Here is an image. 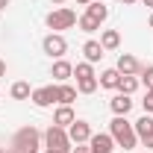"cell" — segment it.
Returning <instances> with one entry per match:
<instances>
[{
  "instance_id": "1",
  "label": "cell",
  "mask_w": 153,
  "mask_h": 153,
  "mask_svg": "<svg viewBox=\"0 0 153 153\" xmlns=\"http://www.w3.org/2000/svg\"><path fill=\"white\" fill-rule=\"evenodd\" d=\"M109 135L115 138V144L124 147V150H133L135 144H138V135H135L133 124L127 121V115H115V118H112V124H109Z\"/></svg>"
},
{
  "instance_id": "2",
  "label": "cell",
  "mask_w": 153,
  "mask_h": 153,
  "mask_svg": "<svg viewBox=\"0 0 153 153\" xmlns=\"http://www.w3.org/2000/svg\"><path fill=\"white\" fill-rule=\"evenodd\" d=\"M41 147V133H38L36 127H21L18 133L12 135V147L9 150L15 153H38Z\"/></svg>"
},
{
  "instance_id": "3",
  "label": "cell",
  "mask_w": 153,
  "mask_h": 153,
  "mask_svg": "<svg viewBox=\"0 0 153 153\" xmlns=\"http://www.w3.org/2000/svg\"><path fill=\"white\" fill-rule=\"evenodd\" d=\"M44 24H47L53 33L71 30V27H76V12H74V9H68V6H59V9H53V12L44 18Z\"/></svg>"
},
{
  "instance_id": "4",
  "label": "cell",
  "mask_w": 153,
  "mask_h": 153,
  "mask_svg": "<svg viewBox=\"0 0 153 153\" xmlns=\"http://www.w3.org/2000/svg\"><path fill=\"white\" fill-rule=\"evenodd\" d=\"M44 144L50 147V150H59V153H71V138H68V130L65 127H56V124H50L47 127V133H44Z\"/></svg>"
},
{
  "instance_id": "5",
  "label": "cell",
  "mask_w": 153,
  "mask_h": 153,
  "mask_svg": "<svg viewBox=\"0 0 153 153\" xmlns=\"http://www.w3.org/2000/svg\"><path fill=\"white\" fill-rule=\"evenodd\" d=\"M41 47H44V53H47L50 59H62L65 53H68V41H65L62 33H50V36H44Z\"/></svg>"
},
{
  "instance_id": "6",
  "label": "cell",
  "mask_w": 153,
  "mask_h": 153,
  "mask_svg": "<svg viewBox=\"0 0 153 153\" xmlns=\"http://www.w3.org/2000/svg\"><path fill=\"white\" fill-rule=\"evenodd\" d=\"M33 103H36L38 109H47V106H53V103H62V94H59V85H41L33 91Z\"/></svg>"
},
{
  "instance_id": "7",
  "label": "cell",
  "mask_w": 153,
  "mask_h": 153,
  "mask_svg": "<svg viewBox=\"0 0 153 153\" xmlns=\"http://www.w3.org/2000/svg\"><path fill=\"white\" fill-rule=\"evenodd\" d=\"M68 138H71V144H85V141L91 138L88 121H74V124L68 127Z\"/></svg>"
},
{
  "instance_id": "8",
  "label": "cell",
  "mask_w": 153,
  "mask_h": 153,
  "mask_svg": "<svg viewBox=\"0 0 153 153\" xmlns=\"http://www.w3.org/2000/svg\"><path fill=\"white\" fill-rule=\"evenodd\" d=\"M88 147H91V153H112L115 138H112L109 133H91V138H88Z\"/></svg>"
},
{
  "instance_id": "9",
  "label": "cell",
  "mask_w": 153,
  "mask_h": 153,
  "mask_svg": "<svg viewBox=\"0 0 153 153\" xmlns=\"http://www.w3.org/2000/svg\"><path fill=\"white\" fill-rule=\"evenodd\" d=\"M115 68H118V74H121V76H135L138 71H141V65H138V59H135L133 53H121Z\"/></svg>"
},
{
  "instance_id": "10",
  "label": "cell",
  "mask_w": 153,
  "mask_h": 153,
  "mask_svg": "<svg viewBox=\"0 0 153 153\" xmlns=\"http://www.w3.org/2000/svg\"><path fill=\"white\" fill-rule=\"evenodd\" d=\"M50 76H53V79H59V82H65L68 76H74V65H71V62H65V59H56V62H53Z\"/></svg>"
},
{
  "instance_id": "11",
  "label": "cell",
  "mask_w": 153,
  "mask_h": 153,
  "mask_svg": "<svg viewBox=\"0 0 153 153\" xmlns=\"http://www.w3.org/2000/svg\"><path fill=\"white\" fill-rule=\"evenodd\" d=\"M74 121H76V115H74L71 106H59L56 112H53V124H56V127H65V130H68Z\"/></svg>"
},
{
  "instance_id": "12",
  "label": "cell",
  "mask_w": 153,
  "mask_h": 153,
  "mask_svg": "<svg viewBox=\"0 0 153 153\" xmlns=\"http://www.w3.org/2000/svg\"><path fill=\"white\" fill-rule=\"evenodd\" d=\"M109 106H112L115 115H127L133 109V100H130V94H115L112 100H109Z\"/></svg>"
},
{
  "instance_id": "13",
  "label": "cell",
  "mask_w": 153,
  "mask_h": 153,
  "mask_svg": "<svg viewBox=\"0 0 153 153\" xmlns=\"http://www.w3.org/2000/svg\"><path fill=\"white\" fill-rule=\"evenodd\" d=\"M82 53H85V62H100L106 50L100 47V41H85L82 44Z\"/></svg>"
},
{
  "instance_id": "14",
  "label": "cell",
  "mask_w": 153,
  "mask_h": 153,
  "mask_svg": "<svg viewBox=\"0 0 153 153\" xmlns=\"http://www.w3.org/2000/svg\"><path fill=\"white\" fill-rule=\"evenodd\" d=\"M118 44H121V33H118V30H103L100 47H103V50H118Z\"/></svg>"
},
{
  "instance_id": "15",
  "label": "cell",
  "mask_w": 153,
  "mask_h": 153,
  "mask_svg": "<svg viewBox=\"0 0 153 153\" xmlns=\"http://www.w3.org/2000/svg\"><path fill=\"white\" fill-rule=\"evenodd\" d=\"M85 15H91V18H94L97 24H103V21L109 18V9H106L103 3H97V0H91V3L85 6Z\"/></svg>"
},
{
  "instance_id": "16",
  "label": "cell",
  "mask_w": 153,
  "mask_h": 153,
  "mask_svg": "<svg viewBox=\"0 0 153 153\" xmlns=\"http://www.w3.org/2000/svg\"><path fill=\"white\" fill-rule=\"evenodd\" d=\"M97 82H100L103 88H118V85H121V74H118V68H109V71H103Z\"/></svg>"
},
{
  "instance_id": "17",
  "label": "cell",
  "mask_w": 153,
  "mask_h": 153,
  "mask_svg": "<svg viewBox=\"0 0 153 153\" xmlns=\"http://www.w3.org/2000/svg\"><path fill=\"white\" fill-rule=\"evenodd\" d=\"M133 130H135V135H138V138H144L147 133H153V118H150V115H141V118L133 124Z\"/></svg>"
},
{
  "instance_id": "18",
  "label": "cell",
  "mask_w": 153,
  "mask_h": 153,
  "mask_svg": "<svg viewBox=\"0 0 153 153\" xmlns=\"http://www.w3.org/2000/svg\"><path fill=\"white\" fill-rule=\"evenodd\" d=\"M97 85H100V82H97V76L76 79V91H79V94H94V91H97Z\"/></svg>"
},
{
  "instance_id": "19",
  "label": "cell",
  "mask_w": 153,
  "mask_h": 153,
  "mask_svg": "<svg viewBox=\"0 0 153 153\" xmlns=\"http://www.w3.org/2000/svg\"><path fill=\"white\" fill-rule=\"evenodd\" d=\"M9 94L15 97V100H30V97H33V91H30V82H24V79H21V82H15Z\"/></svg>"
},
{
  "instance_id": "20",
  "label": "cell",
  "mask_w": 153,
  "mask_h": 153,
  "mask_svg": "<svg viewBox=\"0 0 153 153\" xmlns=\"http://www.w3.org/2000/svg\"><path fill=\"white\" fill-rule=\"evenodd\" d=\"M76 24H79V30H82V33H97V30H100V24H97L91 15H79Z\"/></svg>"
},
{
  "instance_id": "21",
  "label": "cell",
  "mask_w": 153,
  "mask_h": 153,
  "mask_svg": "<svg viewBox=\"0 0 153 153\" xmlns=\"http://www.w3.org/2000/svg\"><path fill=\"white\" fill-rule=\"evenodd\" d=\"M135 88H138V79L135 76H121V85H118L121 94H133Z\"/></svg>"
},
{
  "instance_id": "22",
  "label": "cell",
  "mask_w": 153,
  "mask_h": 153,
  "mask_svg": "<svg viewBox=\"0 0 153 153\" xmlns=\"http://www.w3.org/2000/svg\"><path fill=\"white\" fill-rule=\"evenodd\" d=\"M59 94H62V106H71L76 100V88L74 85H59Z\"/></svg>"
},
{
  "instance_id": "23",
  "label": "cell",
  "mask_w": 153,
  "mask_h": 153,
  "mask_svg": "<svg viewBox=\"0 0 153 153\" xmlns=\"http://www.w3.org/2000/svg\"><path fill=\"white\" fill-rule=\"evenodd\" d=\"M74 76H76V79L94 76V68H91V62H79V65H74Z\"/></svg>"
},
{
  "instance_id": "24",
  "label": "cell",
  "mask_w": 153,
  "mask_h": 153,
  "mask_svg": "<svg viewBox=\"0 0 153 153\" xmlns=\"http://www.w3.org/2000/svg\"><path fill=\"white\" fill-rule=\"evenodd\" d=\"M138 74H141V79H138V82H141V85H147V88H150V85H153V65H147V68H141V71H138Z\"/></svg>"
},
{
  "instance_id": "25",
  "label": "cell",
  "mask_w": 153,
  "mask_h": 153,
  "mask_svg": "<svg viewBox=\"0 0 153 153\" xmlns=\"http://www.w3.org/2000/svg\"><path fill=\"white\" fill-rule=\"evenodd\" d=\"M141 109H144V115H153V85L147 88V94L141 100Z\"/></svg>"
},
{
  "instance_id": "26",
  "label": "cell",
  "mask_w": 153,
  "mask_h": 153,
  "mask_svg": "<svg viewBox=\"0 0 153 153\" xmlns=\"http://www.w3.org/2000/svg\"><path fill=\"white\" fill-rule=\"evenodd\" d=\"M141 144H144L147 150H153V133H147V135H144V138H141Z\"/></svg>"
},
{
  "instance_id": "27",
  "label": "cell",
  "mask_w": 153,
  "mask_h": 153,
  "mask_svg": "<svg viewBox=\"0 0 153 153\" xmlns=\"http://www.w3.org/2000/svg\"><path fill=\"white\" fill-rule=\"evenodd\" d=\"M71 153H91V147H82V144H76V147H74Z\"/></svg>"
},
{
  "instance_id": "28",
  "label": "cell",
  "mask_w": 153,
  "mask_h": 153,
  "mask_svg": "<svg viewBox=\"0 0 153 153\" xmlns=\"http://www.w3.org/2000/svg\"><path fill=\"white\" fill-rule=\"evenodd\" d=\"M6 74V62H3V59H0V76Z\"/></svg>"
},
{
  "instance_id": "29",
  "label": "cell",
  "mask_w": 153,
  "mask_h": 153,
  "mask_svg": "<svg viewBox=\"0 0 153 153\" xmlns=\"http://www.w3.org/2000/svg\"><path fill=\"white\" fill-rule=\"evenodd\" d=\"M6 6H9V0H0V9H6Z\"/></svg>"
},
{
  "instance_id": "30",
  "label": "cell",
  "mask_w": 153,
  "mask_h": 153,
  "mask_svg": "<svg viewBox=\"0 0 153 153\" xmlns=\"http://www.w3.org/2000/svg\"><path fill=\"white\" fill-rule=\"evenodd\" d=\"M141 3H144V6H150V9H153V0H141Z\"/></svg>"
},
{
  "instance_id": "31",
  "label": "cell",
  "mask_w": 153,
  "mask_h": 153,
  "mask_svg": "<svg viewBox=\"0 0 153 153\" xmlns=\"http://www.w3.org/2000/svg\"><path fill=\"white\" fill-rule=\"evenodd\" d=\"M76 3H82V6H88V3H91V0H76Z\"/></svg>"
},
{
  "instance_id": "32",
  "label": "cell",
  "mask_w": 153,
  "mask_h": 153,
  "mask_svg": "<svg viewBox=\"0 0 153 153\" xmlns=\"http://www.w3.org/2000/svg\"><path fill=\"white\" fill-rule=\"evenodd\" d=\"M50 3H56V6H62V3H65V0H50Z\"/></svg>"
},
{
  "instance_id": "33",
  "label": "cell",
  "mask_w": 153,
  "mask_h": 153,
  "mask_svg": "<svg viewBox=\"0 0 153 153\" xmlns=\"http://www.w3.org/2000/svg\"><path fill=\"white\" fill-rule=\"evenodd\" d=\"M44 153H59V150H50V147H47V150H44Z\"/></svg>"
},
{
  "instance_id": "34",
  "label": "cell",
  "mask_w": 153,
  "mask_h": 153,
  "mask_svg": "<svg viewBox=\"0 0 153 153\" xmlns=\"http://www.w3.org/2000/svg\"><path fill=\"white\" fill-rule=\"evenodd\" d=\"M124 3H135V0H124Z\"/></svg>"
},
{
  "instance_id": "35",
  "label": "cell",
  "mask_w": 153,
  "mask_h": 153,
  "mask_svg": "<svg viewBox=\"0 0 153 153\" xmlns=\"http://www.w3.org/2000/svg\"><path fill=\"white\" fill-rule=\"evenodd\" d=\"M150 27H153V15H150Z\"/></svg>"
},
{
  "instance_id": "36",
  "label": "cell",
  "mask_w": 153,
  "mask_h": 153,
  "mask_svg": "<svg viewBox=\"0 0 153 153\" xmlns=\"http://www.w3.org/2000/svg\"><path fill=\"white\" fill-rule=\"evenodd\" d=\"M6 153H12V150H6Z\"/></svg>"
},
{
  "instance_id": "37",
  "label": "cell",
  "mask_w": 153,
  "mask_h": 153,
  "mask_svg": "<svg viewBox=\"0 0 153 153\" xmlns=\"http://www.w3.org/2000/svg\"><path fill=\"white\" fill-rule=\"evenodd\" d=\"M121 3H124V0H121Z\"/></svg>"
},
{
  "instance_id": "38",
  "label": "cell",
  "mask_w": 153,
  "mask_h": 153,
  "mask_svg": "<svg viewBox=\"0 0 153 153\" xmlns=\"http://www.w3.org/2000/svg\"><path fill=\"white\" fill-rule=\"evenodd\" d=\"M0 153H3V150H0Z\"/></svg>"
}]
</instances>
